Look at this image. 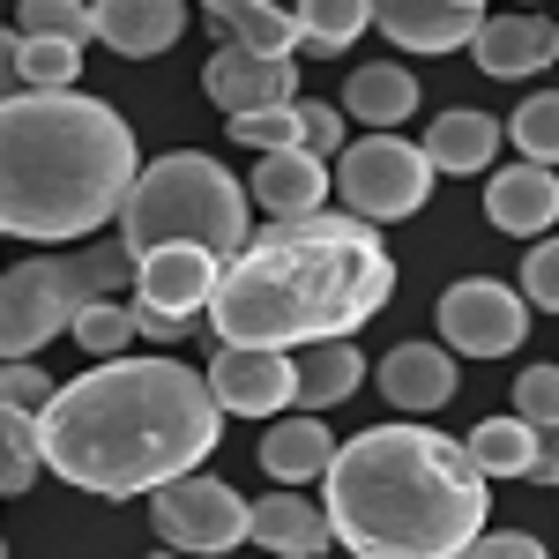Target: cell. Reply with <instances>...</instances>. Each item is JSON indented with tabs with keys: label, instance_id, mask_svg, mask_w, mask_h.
Here are the masks:
<instances>
[{
	"label": "cell",
	"instance_id": "6da1fadb",
	"mask_svg": "<svg viewBox=\"0 0 559 559\" xmlns=\"http://www.w3.org/2000/svg\"><path fill=\"white\" fill-rule=\"evenodd\" d=\"M216 432H224V411L194 366L120 350V358H97L83 381L45 395L38 455L75 492L142 500L150 485L216 455Z\"/></svg>",
	"mask_w": 559,
	"mask_h": 559
},
{
	"label": "cell",
	"instance_id": "7a4b0ae2",
	"mask_svg": "<svg viewBox=\"0 0 559 559\" xmlns=\"http://www.w3.org/2000/svg\"><path fill=\"white\" fill-rule=\"evenodd\" d=\"M395 299V261L381 224L366 216H269L239 239V254L216 261L210 329L224 344L299 350L321 336H358Z\"/></svg>",
	"mask_w": 559,
	"mask_h": 559
},
{
	"label": "cell",
	"instance_id": "3957f363",
	"mask_svg": "<svg viewBox=\"0 0 559 559\" xmlns=\"http://www.w3.org/2000/svg\"><path fill=\"white\" fill-rule=\"evenodd\" d=\"M329 537L358 559H455L492 515V477L432 426H366L329 455Z\"/></svg>",
	"mask_w": 559,
	"mask_h": 559
},
{
	"label": "cell",
	"instance_id": "277c9868",
	"mask_svg": "<svg viewBox=\"0 0 559 559\" xmlns=\"http://www.w3.org/2000/svg\"><path fill=\"white\" fill-rule=\"evenodd\" d=\"M134 128L105 97L8 90L0 97V231L8 239H90L134 187Z\"/></svg>",
	"mask_w": 559,
	"mask_h": 559
},
{
	"label": "cell",
	"instance_id": "5b68a950",
	"mask_svg": "<svg viewBox=\"0 0 559 559\" xmlns=\"http://www.w3.org/2000/svg\"><path fill=\"white\" fill-rule=\"evenodd\" d=\"M254 202H247V187L224 173L216 157L202 150H173V157H157V165H134V187L128 202H120V247L128 254H150V247H210L216 261L239 254V239L254 231Z\"/></svg>",
	"mask_w": 559,
	"mask_h": 559
},
{
	"label": "cell",
	"instance_id": "8992f818",
	"mask_svg": "<svg viewBox=\"0 0 559 559\" xmlns=\"http://www.w3.org/2000/svg\"><path fill=\"white\" fill-rule=\"evenodd\" d=\"M432 179H440V173H432V157L418 150V142H403L395 128H373L366 142L336 150L329 187L344 194L350 216H366V224H403V216L426 210Z\"/></svg>",
	"mask_w": 559,
	"mask_h": 559
},
{
	"label": "cell",
	"instance_id": "52a82bcc",
	"mask_svg": "<svg viewBox=\"0 0 559 559\" xmlns=\"http://www.w3.org/2000/svg\"><path fill=\"white\" fill-rule=\"evenodd\" d=\"M142 500H150V522H157V537L173 552H231V545H247V500L224 477H210L202 463L150 485Z\"/></svg>",
	"mask_w": 559,
	"mask_h": 559
},
{
	"label": "cell",
	"instance_id": "ba28073f",
	"mask_svg": "<svg viewBox=\"0 0 559 559\" xmlns=\"http://www.w3.org/2000/svg\"><path fill=\"white\" fill-rule=\"evenodd\" d=\"M432 321H440L455 358H508L530 336V299L515 284H500V276H463V284L440 292Z\"/></svg>",
	"mask_w": 559,
	"mask_h": 559
},
{
	"label": "cell",
	"instance_id": "9c48e42d",
	"mask_svg": "<svg viewBox=\"0 0 559 559\" xmlns=\"http://www.w3.org/2000/svg\"><path fill=\"white\" fill-rule=\"evenodd\" d=\"M52 336H68L60 261L38 254V261H23V269H0V358H38Z\"/></svg>",
	"mask_w": 559,
	"mask_h": 559
},
{
	"label": "cell",
	"instance_id": "30bf717a",
	"mask_svg": "<svg viewBox=\"0 0 559 559\" xmlns=\"http://www.w3.org/2000/svg\"><path fill=\"white\" fill-rule=\"evenodd\" d=\"M210 395L216 411H231V418H276V411H292V350H269V344H216L210 358Z\"/></svg>",
	"mask_w": 559,
	"mask_h": 559
},
{
	"label": "cell",
	"instance_id": "8fae6325",
	"mask_svg": "<svg viewBox=\"0 0 559 559\" xmlns=\"http://www.w3.org/2000/svg\"><path fill=\"white\" fill-rule=\"evenodd\" d=\"M202 90H210V105L224 120L254 112V105H284V97H299V60L292 52H254V45H216L210 68H202Z\"/></svg>",
	"mask_w": 559,
	"mask_h": 559
},
{
	"label": "cell",
	"instance_id": "7c38bea8",
	"mask_svg": "<svg viewBox=\"0 0 559 559\" xmlns=\"http://www.w3.org/2000/svg\"><path fill=\"white\" fill-rule=\"evenodd\" d=\"M471 52L485 75H500V83H522V75H545L559 60V23L552 15H477L471 31Z\"/></svg>",
	"mask_w": 559,
	"mask_h": 559
},
{
	"label": "cell",
	"instance_id": "4fadbf2b",
	"mask_svg": "<svg viewBox=\"0 0 559 559\" xmlns=\"http://www.w3.org/2000/svg\"><path fill=\"white\" fill-rule=\"evenodd\" d=\"M216 292V254L210 247H187V239H173V247H150V254H134V299L165 306V313H202Z\"/></svg>",
	"mask_w": 559,
	"mask_h": 559
},
{
	"label": "cell",
	"instance_id": "5bb4252c",
	"mask_svg": "<svg viewBox=\"0 0 559 559\" xmlns=\"http://www.w3.org/2000/svg\"><path fill=\"white\" fill-rule=\"evenodd\" d=\"M485 216H492V231H508V239H537L559 216V173L537 165V157L500 165V173L485 179Z\"/></svg>",
	"mask_w": 559,
	"mask_h": 559
},
{
	"label": "cell",
	"instance_id": "9a60e30c",
	"mask_svg": "<svg viewBox=\"0 0 559 559\" xmlns=\"http://www.w3.org/2000/svg\"><path fill=\"white\" fill-rule=\"evenodd\" d=\"M187 31V0H97L90 8V38H105L128 60H157L173 52Z\"/></svg>",
	"mask_w": 559,
	"mask_h": 559
},
{
	"label": "cell",
	"instance_id": "2e32d148",
	"mask_svg": "<svg viewBox=\"0 0 559 559\" xmlns=\"http://www.w3.org/2000/svg\"><path fill=\"white\" fill-rule=\"evenodd\" d=\"M477 15L471 0H373V23H381V38H395L403 52H455V45H471Z\"/></svg>",
	"mask_w": 559,
	"mask_h": 559
},
{
	"label": "cell",
	"instance_id": "e0dca14e",
	"mask_svg": "<svg viewBox=\"0 0 559 559\" xmlns=\"http://www.w3.org/2000/svg\"><path fill=\"white\" fill-rule=\"evenodd\" d=\"M247 202H254L261 216H306L329 202V165L313 157V150H261L254 179H247Z\"/></svg>",
	"mask_w": 559,
	"mask_h": 559
},
{
	"label": "cell",
	"instance_id": "ac0fdd59",
	"mask_svg": "<svg viewBox=\"0 0 559 559\" xmlns=\"http://www.w3.org/2000/svg\"><path fill=\"white\" fill-rule=\"evenodd\" d=\"M247 537L276 559H321L329 552V515L306 500L299 485H284L269 500H247Z\"/></svg>",
	"mask_w": 559,
	"mask_h": 559
},
{
	"label": "cell",
	"instance_id": "d6986e66",
	"mask_svg": "<svg viewBox=\"0 0 559 559\" xmlns=\"http://www.w3.org/2000/svg\"><path fill=\"white\" fill-rule=\"evenodd\" d=\"M373 381L395 411H440V403H455V350L448 344H395L373 366Z\"/></svg>",
	"mask_w": 559,
	"mask_h": 559
},
{
	"label": "cell",
	"instance_id": "ffe728a7",
	"mask_svg": "<svg viewBox=\"0 0 559 559\" xmlns=\"http://www.w3.org/2000/svg\"><path fill=\"white\" fill-rule=\"evenodd\" d=\"M329 455H336V432L321 426V411H299V418H269V432H261V448H254V463L276 485H306V477H321L329 471Z\"/></svg>",
	"mask_w": 559,
	"mask_h": 559
},
{
	"label": "cell",
	"instance_id": "44dd1931",
	"mask_svg": "<svg viewBox=\"0 0 559 559\" xmlns=\"http://www.w3.org/2000/svg\"><path fill=\"white\" fill-rule=\"evenodd\" d=\"M292 381H299L292 403H306V411H336V403H350V395L366 388V358H358L350 336H321V344H299Z\"/></svg>",
	"mask_w": 559,
	"mask_h": 559
},
{
	"label": "cell",
	"instance_id": "7402d4cb",
	"mask_svg": "<svg viewBox=\"0 0 559 559\" xmlns=\"http://www.w3.org/2000/svg\"><path fill=\"white\" fill-rule=\"evenodd\" d=\"M418 150L432 157V173H455V179L492 173V157H500V120H492V112H440Z\"/></svg>",
	"mask_w": 559,
	"mask_h": 559
},
{
	"label": "cell",
	"instance_id": "603a6c76",
	"mask_svg": "<svg viewBox=\"0 0 559 559\" xmlns=\"http://www.w3.org/2000/svg\"><path fill=\"white\" fill-rule=\"evenodd\" d=\"M344 112H350V120H366V128H403V120L418 112V83H411V68H395V60H366V68H350Z\"/></svg>",
	"mask_w": 559,
	"mask_h": 559
},
{
	"label": "cell",
	"instance_id": "cb8c5ba5",
	"mask_svg": "<svg viewBox=\"0 0 559 559\" xmlns=\"http://www.w3.org/2000/svg\"><path fill=\"white\" fill-rule=\"evenodd\" d=\"M292 23H299V52L336 60L344 45L373 31V0H292Z\"/></svg>",
	"mask_w": 559,
	"mask_h": 559
},
{
	"label": "cell",
	"instance_id": "d4e9b609",
	"mask_svg": "<svg viewBox=\"0 0 559 559\" xmlns=\"http://www.w3.org/2000/svg\"><path fill=\"white\" fill-rule=\"evenodd\" d=\"M202 8H210V23L231 45H254V52H299V23H292V8H276V0H202Z\"/></svg>",
	"mask_w": 559,
	"mask_h": 559
},
{
	"label": "cell",
	"instance_id": "484cf974",
	"mask_svg": "<svg viewBox=\"0 0 559 559\" xmlns=\"http://www.w3.org/2000/svg\"><path fill=\"white\" fill-rule=\"evenodd\" d=\"M477 455V471L485 477H530V455H537V426L522 418V411H508V418H485V426H471V440H463Z\"/></svg>",
	"mask_w": 559,
	"mask_h": 559
},
{
	"label": "cell",
	"instance_id": "4316f807",
	"mask_svg": "<svg viewBox=\"0 0 559 559\" xmlns=\"http://www.w3.org/2000/svg\"><path fill=\"white\" fill-rule=\"evenodd\" d=\"M52 261H60V284H68V313L90 299H112L120 284H134L128 247H83V254H52Z\"/></svg>",
	"mask_w": 559,
	"mask_h": 559
},
{
	"label": "cell",
	"instance_id": "83f0119b",
	"mask_svg": "<svg viewBox=\"0 0 559 559\" xmlns=\"http://www.w3.org/2000/svg\"><path fill=\"white\" fill-rule=\"evenodd\" d=\"M45 471L38 455V411H23V403H0V500H15V492H31Z\"/></svg>",
	"mask_w": 559,
	"mask_h": 559
},
{
	"label": "cell",
	"instance_id": "f1b7e54d",
	"mask_svg": "<svg viewBox=\"0 0 559 559\" xmlns=\"http://www.w3.org/2000/svg\"><path fill=\"white\" fill-rule=\"evenodd\" d=\"M83 75V45L75 38H23L15 45V83L23 90H75Z\"/></svg>",
	"mask_w": 559,
	"mask_h": 559
},
{
	"label": "cell",
	"instance_id": "f546056e",
	"mask_svg": "<svg viewBox=\"0 0 559 559\" xmlns=\"http://www.w3.org/2000/svg\"><path fill=\"white\" fill-rule=\"evenodd\" d=\"M68 344H83L90 358H120L134 344V313L120 299H90L68 313Z\"/></svg>",
	"mask_w": 559,
	"mask_h": 559
},
{
	"label": "cell",
	"instance_id": "4dcf8cb0",
	"mask_svg": "<svg viewBox=\"0 0 559 559\" xmlns=\"http://www.w3.org/2000/svg\"><path fill=\"white\" fill-rule=\"evenodd\" d=\"M500 134H515L522 157H537V165H559V90H537V97H522L515 120Z\"/></svg>",
	"mask_w": 559,
	"mask_h": 559
},
{
	"label": "cell",
	"instance_id": "1f68e13d",
	"mask_svg": "<svg viewBox=\"0 0 559 559\" xmlns=\"http://www.w3.org/2000/svg\"><path fill=\"white\" fill-rule=\"evenodd\" d=\"M15 31L23 38H90V0H23L15 8Z\"/></svg>",
	"mask_w": 559,
	"mask_h": 559
},
{
	"label": "cell",
	"instance_id": "d6a6232c",
	"mask_svg": "<svg viewBox=\"0 0 559 559\" xmlns=\"http://www.w3.org/2000/svg\"><path fill=\"white\" fill-rule=\"evenodd\" d=\"M231 142H239V150H292V142H299L292 97H284V105H254V112H231Z\"/></svg>",
	"mask_w": 559,
	"mask_h": 559
},
{
	"label": "cell",
	"instance_id": "836d02e7",
	"mask_svg": "<svg viewBox=\"0 0 559 559\" xmlns=\"http://www.w3.org/2000/svg\"><path fill=\"white\" fill-rule=\"evenodd\" d=\"M292 112H299V150H313V157H336V150H344V112H336V105L292 97Z\"/></svg>",
	"mask_w": 559,
	"mask_h": 559
},
{
	"label": "cell",
	"instance_id": "e575fe53",
	"mask_svg": "<svg viewBox=\"0 0 559 559\" xmlns=\"http://www.w3.org/2000/svg\"><path fill=\"white\" fill-rule=\"evenodd\" d=\"M522 299L559 313V239H545V231H537V247H530V261H522Z\"/></svg>",
	"mask_w": 559,
	"mask_h": 559
},
{
	"label": "cell",
	"instance_id": "d590c367",
	"mask_svg": "<svg viewBox=\"0 0 559 559\" xmlns=\"http://www.w3.org/2000/svg\"><path fill=\"white\" fill-rule=\"evenodd\" d=\"M515 411L530 426H559V366H530L515 381Z\"/></svg>",
	"mask_w": 559,
	"mask_h": 559
},
{
	"label": "cell",
	"instance_id": "8d00e7d4",
	"mask_svg": "<svg viewBox=\"0 0 559 559\" xmlns=\"http://www.w3.org/2000/svg\"><path fill=\"white\" fill-rule=\"evenodd\" d=\"M52 395V373L38 358H0V403H23V411H45Z\"/></svg>",
	"mask_w": 559,
	"mask_h": 559
},
{
	"label": "cell",
	"instance_id": "74e56055",
	"mask_svg": "<svg viewBox=\"0 0 559 559\" xmlns=\"http://www.w3.org/2000/svg\"><path fill=\"white\" fill-rule=\"evenodd\" d=\"M463 552H485V559H537L545 545H537L530 530H477V537L463 545Z\"/></svg>",
	"mask_w": 559,
	"mask_h": 559
},
{
	"label": "cell",
	"instance_id": "f35d334b",
	"mask_svg": "<svg viewBox=\"0 0 559 559\" xmlns=\"http://www.w3.org/2000/svg\"><path fill=\"white\" fill-rule=\"evenodd\" d=\"M134 336H150V344H179L187 336V313H165V306H150V299H134Z\"/></svg>",
	"mask_w": 559,
	"mask_h": 559
},
{
	"label": "cell",
	"instance_id": "ab89813d",
	"mask_svg": "<svg viewBox=\"0 0 559 559\" xmlns=\"http://www.w3.org/2000/svg\"><path fill=\"white\" fill-rule=\"evenodd\" d=\"M537 485H559V426H537V455H530Z\"/></svg>",
	"mask_w": 559,
	"mask_h": 559
},
{
	"label": "cell",
	"instance_id": "60d3db41",
	"mask_svg": "<svg viewBox=\"0 0 559 559\" xmlns=\"http://www.w3.org/2000/svg\"><path fill=\"white\" fill-rule=\"evenodd\" d=\"M15 45H23V31H15V23H0V97L15 90Z\"/></svg>",
	"mask_w": 559,
	"mask_h": 559
},
{
	"label": "cell",
	"instance_id": "b9f144b4",
	"mask_svg": "<svg viewBox=\"0 0 559 559\" xmlns=\"http://www.w3.org/2000/svg\"><path fill=\"white\" fill-rule=\"evenodd\" d=\"M522 8H545V0H522Z\"/></svg>",
	"mask_w": 559,
	"mask_h": 559
},
{
	"label": "cell",
	"instance_id": "7bdbcfd3",
	"mask_svg": "<svg viewBox=\"0 0 559 559\" xmlns=\"http://www.w3.org/2000/svg\"><path fill=\"white\" fill-rule=\"evenodd\" d=\"M276 8H292V0H276Z\"/></svg>",
	"mask_w": 559,
	"mask_h": 559
},
{
	"label": "cell",
	"instance_id": "ee69618b",
	"mask_svg": "<svg viewBox=\"0 0 559 559\" xmlns=\"http://www.w3.org/2000/svg\"><path fill=\"white\" fill-rule=\"evenodd\" d=\"M471 8H485V0H471Z\"/></svg>",
	"mask_w": 559,
	"mask_h": 559
}]
</instances>
